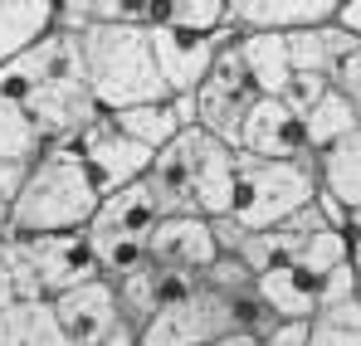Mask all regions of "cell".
<instances>
[{
  "label": "cell",
  "mask_w": 361,
  "mask_h": 346,
  "mask_svg": "<svg viewBox=\"0 0 361 346\" xmlns=\"http://www.w3.org/2000/svg\"><path fill=\"white\" fill-rule=\"evenodd\" d=\"M98 190L83 171L73 147H39V156L30 161L25 185L10 205V234L30 239V234H68L88 230L98 215Z\"/></svg>",
  "instance_id": "cell-1"
},
{
  "label": "cell",
  "mask_w": 361,
  "mask_h": 346,
  "mask_svg": "<svg viewBox=\"0 0 361 346\" xmlns=\"http://www.w3.org/2000/svg\"><path fill=\"white\" fill-rule=\"evenodd\" d=\"M78 54H83V83L93 93L98 113L113 117L166 98V83L152 58V39L137 25H98V30L78 35Z\"/></svg>",
  "instance_id": "cell-2"
},
{
  "label": "cell",
  "mask_w": 361,
  "mask_h": 346,
  "mask_svg": "<svg viewBox=\"0 0 361 346\" xmlns=\"http://www.w3.org/2000/svg\"><path fill=\"white\" fill-rule=\"evenodd\" d=\"M235 210L230 220L244 225L249 234L279 230L293 210L312 205L317 195V166L302 161H254L249 152H235Z\"/></svg>",
  "instance_id": "cell-3"
},
{
  "label": "cell",
  "mask_w": 361,
  "mask_h": 346,
  "mask_svg": "<svg viewBox=\"0 0 361 346\" xmlns=\"http://www.w3.org/2000/svg\"><path fill=\"white\" fill-rule=\"evenodd\" d=\"M157 220H166V210H161L157 185H152L147 175L98 200V215H93V225H88V239H93V249H98L103 278H118L127 268L147 264V239L157 230Z\"/></svg>",
  "instance_id": "cell-4"
},
{
  "label": "cell",
  "mask_w": 361,
  "mask_h": 346,
  "mask_svg": "<svg viewBox=\"0 0 361 346\" xmlns=\"http://www.w3.org/2000/svg\"><path fill=\"white\" fill-rule=\"evenodd\" d=\"M235 332V297L200 288L185 302L157 307V317L137 332V346H210Z\"/></svg>",
  "instance_id": "cell-5"
},
{
  "label": "cell",
  "mask_w": 361,
  "mask_h": 346,
  "mask_svg": "<svg viewBox=\"0 0 361 346\" xmlns=\"http://www.w3.org/2000/svg\"><path fill=\"white\" fill-rule=\"evenodd\" d=\"M73 152H78V161H83V171H88L98 195H113V190H122V185H132V180H142L152 171V152L137 147L108 113H98L78 132Z\"/></svg>",
  "instance_id": "cell-6"
},
{
  "label": "cell",
  "mask_w": 361,
  "mask_h": 346,
  "mask_svg": "<svg viewBox=\"0 0 361 346\" xmlns=\"http://www.w3.org/2000/svg\"><path fill=\"white\" fill-rule=\"evenodd\" d=\"M147 39H152V58H157V73H161L166 93H195V88L205 83L215 54L230 49L240 35H235V25L225 20L215 35H190V30L157 25V30H147Z\"/></svg>",
  "instance_id": "cell-7"
},
{
  "label": "cell",
  "mask_w": 361,
  "mask_h": 346,
  "mask_svg": "<svg viewBox=\"0 0 361 346\" xmlns=\"http://www.w3.org/2000/svg\"><path fill=\"white\" fill-rule=\"evenodd\" d=\"M20 239V234H15ZM30 268H35V283H39V297H59V292L78 288V283H93L103 278L98 268V249L88 230H68V234H30L20 239Z\"/></svg>",
  "instance_id": "cell-8"
},
{
  "label": "cell",
  "mask_w": 361,
  "mask_h": 346,
  "mask_svg": "<svg viewBox=\"0 0 361 346\" xmlns=\"http://www.w3.org/2000/svg\"><path fill=\"white\" fill-rule=\"evenodd\" d=\"M20 108H25V117H30L39 147H73L78 132L98 117V103H93L83 73H63V78H54V83L35 88Z\"/></svg>",
  "instance_id": "cell-9"
},
{
  "label": "cell",
  "mask_w": 361,
  "mask_h": 346,
  "mask_svg": "<svg viewBox=\"0 0 361 346\" xmlns=\"http://www.w3.org/2000/svg\"><path fill=\"white\" fill-rule=\"evenodd\" d=\"M235 152H249L254 161H302V166H317V156L307 152V137H302V117L288 113L279 98H254L249 103Z\"/></svg>",
  "instance_id": "cell-10"
},
{
  "label": "cell",
  "mask_w": 361,
  "mask_h": 346,
  "mask_svg": "<svg viewBox=\"0 0 361 346\" xmlns=\"http://www.w3.org/2000/svg\"><path fill=\"white\" fill-rule=\"evenodd\" d=\"M63 73H83L78 35H59V30H49L39 44H30L25 54H15V58L0 63V93L15 98V103H25L35 88L54 83V78H63Z\"/></svg>",
  "instance_id": "cell-11"
},
{
  "label": "cell",
  "mask_w": 361,
  "mask_h": 346,
  "mask_svg": "<svg viewBox=\"0 0 361 346\" xmlns=\"http://www.w3.org/2000/svg\"><path fill=\"white\" fill-rule=\"evenodd\" d=\"M215 234H210V220L200 215H166L157 220V230L147 239V264L152 268H171V273H190L200 278L210 264H215Z\"/></svg>",
  "instance_id": "cell-12"
},
{
  "label": "cell",
  "mask_w": 361,
  "mask_h": 346,
  "mask_svg": "<svg viewBox=\"0 0 361 346\" xmlns=\"http://www.w3.org/2000/svg\"><path fill=\"white\" fill-rule=\"evenodd\" d=\"M235 180H240L235 147L205 132H190V200L200 220H225L235 210Z\"/></svg>",
  "instance_id": "cell-13"
},
{
  "label": "cell",
  "mask_w": 361,
  "mask_h": 346,
  "mask_svg": "<svg viewBox=\"0 0 361 346\" xmlns=\"http://www.w3.org/2000/svg\"><path fill=\"white\" fill-rule=\"evenodd\" d=\"M49 307L59 317L68 346H103L113 337V327L122 322L108 278H93V283H78V288L59 292V297H49Z\"/></svg>",
  "instance_id": "cell-14"
},
{
  "label": "cell",
  "mask_w": 361,
  "mask_h": 346,
  "mask_svg": "<svg viewBox=\"0 0 361 346\" xmlns=\"http://www.w3.org/2000/svg\"><path fill=\"white\" fill-rule=\"evenodd\" d=\"M337 20V0H230L235 35H298Z\"/></svg>",
  "instance_id": "cell-15"
},
{
  "label": "cell",
  "mask_w": 361,
  "mask_h": 346,
  "mask_svg": "<svg viewBox=\"0 0 361 346\" xmlns=\"http://www.w3.org/2000/svg\"><path fill=\"white\" fill-rule=\"evenodd\" d=\"M113 122H118L137 147H147V152L157 156L166 142H176L180 132L195 127V98H190V93H166V98H157V103L113 113Z\"/></svg>",
  "instance_id": "cell-16"
},
{
  "label": "cell",
  "mask_w": 361,
  "mask_h": 346,
  "mask_svg": "<svg viewBox=\"0 0 361 346\" xmlns=\"http://www.w3.org/2000/svg\"><path fill=\"white\" fill-rule=\"evenodd\" d=\"M254 292H259V302L274 312V322H312V307H317L322 283L288 264V268L259 273V278H254Z\"/></svg>",
  "instance_id": "cell-17"
},
{
  "label": "cell",
  "mask_w": 361,
  "mask_h": 346,
  "mask_svg": "<svg viewBox=\"0 0 361 346\" xmlns=\"http://www.w3.org/2000/svg\"><path fill=\"white\" fill-rule=\"evenodd\" d=\"M54 30V0H0V63Z\"/></svg>",
  "instance_id": "cell-18"
},
{
  "label": "cell",
  "mask_w": 361,
  "mask_h": 346,
  "mask_svg": "<svg viewBox=\"0 0 361 346\" xmlns=\"http://www.w3.org/2000/svg\"><path fill=\"white\" fill-rule=\"evenodd\" d=\"M317 190H327L342 210L361 205V127L317 156Z\"/></svg>",
  "instance_id": "cell-19"
},
{
  "label": "cell",
  "mask_w": 361,
  "mask_h": 346,
  "mask_svg": "<svg viewBox=\"0 0 361 346\" xmlns=\"http://www.w3.org/2000/svg\"><path fill=\"white\" fill-rule=\"evenodd\" d=\"M0 346H68L49 297H30L0 312Z\"/></svg>",
  "instance_id": "cell-20"
},
{
  "label": "cell",
  "mask_w": 361,
  "mask_h": 346,
  "mask_svg": "<svg viewBox=\"0 0 361 346\" xmlns=\"http://www.w3.org/2000/svg\"><path fill=\"white\" fill-rule=\"evenodd\" d=\"M235 49H240L244 68H249V78H254V93H259V98H279L283 83L293 78L283 35H240Z\"/></svg>",
  "instance_id": "cell-21"
},
{
  "label": "cell",
  "mask_w": 361,
  "mask_h": 346,
  "mask_svg": "<svg viewBox=\"0 0 361 346\" xmlns=\"http://www.w3.org/2000/svg\"><path fill=\"white\" fill-rule=\"evenodd\" d=\"M190 98H195V132H205V137H215V142H225V147H240V122H244V113H249L244 98L215 88V83H200Z\"/></svg>",
  "instance_id": "cell-22"
},
{
  "label": "cell",
  "mask_w": 361,
  "mask_h": 346,
  "mask_svg": "<svg viewBox=\"0 0 361 346\" xmlns=\"http://www.w3.org/2000/svg\"><path fill=\"white\" fill-rule=\"evenodd\" d=\"M357 127L361 122H357V113H352V103H347L337 88H327L322 103L302 117V137H307V152H312V156H322L327 147H337V142L352 137Z\"/></svg>",
  "instance_id": "cell-23"
},
{
  "label": "cell",
  "mask_w": 361,
  "mask_h": 346,
  "mask_svg": "<svg viewBox=\"0 0 361 346\" xmlns=\"http://www.w3.org/2000/svg\"><path fill=\"white\" fill-rule=\"evenodd\" d=\"M312 322H322V327H361V292H357V273L347 264L322 278Z\"/></svg>",
  "instance_id": "cell-24"
},
{
  "label": "cell",
  "mask_w": 361,
  "mask_h": 346,
  "mask_svg": "<svg viewBox=\"0 0 361 346\" xmlns=\"http://www.w3.org/2000/svg\"><path fill=\"white\" fill-rule=\"evenodd\" d=\"M108 283H113L122 322H127L132 332H142V327L157 317V268H152V264H137V268H127V273L108 278Z\"/></svg>",
  "instance_id": "cell-25"
},
{
  "label": "cell",
  "mask_w": 361,
  "mask_h": 346,
  "mask_svg": "<svg viewBox=\"0 0 361 346\" xmlns=\"http://www.w3.org/2000/svg\"><path fill=\"white\" fill-rule=\"evenodd\" d=\"M30 297H39L35 268H30V259H25L20 239H15V234H5V239H0V312H5V307H15V302H30Z\"/></svg>",
  "instance_id": "cell-26"
},
{
  "label": "cell",
  "mask_w": 361,
  "mask_h": 346,
  "mask_svg": "<svg viewBox=\"0 0 361 346\" xmlns=\"http://www.w3.org/2000/svg\"><path fill=\"white\" fill-rule=\"evenodd\" d=\"M347 244H352V234H337V230H317V234H302L298 239V259H293V268H302L307 278H327L332 268H342L347 264Z\"/></svg>",
  "instance_id": "cell-27"
},
{
  "label": "cell",
  "mask_w": 361,
  "mask_h": 346,
  "mask_svg": "<svg viewBox=\"0 0 361 346\" xmlns=\"http://www.w3.org/2000/svg\"><path fill=\"white\" fill-rule=\"evenodd\" d=\"M35 156H39V137L25 108L0 93V161H35Z\"/></svg>",
  "instance_id": "cell-28"
},
{
  "label": "cell",
  "mask_w": 361,
  "mask_h": 346,
  "mask_svg": "<svg viewBox=\"0 0 361 346\" xmlns=\"http://www.w3.org/2000/svg\"><path fill=\"white\" fill-rule=\"evenodd\" d=\"M230 20V0H166L161 25L190 30V35H215Z\"/></svg>",
  "instance_id": "cell-29"
},
{
  "label": "cell",
  "mask_w": 361,
  "mask_h": 346,
  "mask_svg": "<svg viewBox=\"0 0 361 346\" xmlns=\"http://www.w3.org/2000/svg\"><path fill=\"white\" fill-rule=\"evenodd\" d=\"M240 44V39H235ZM220 49L215 54V63H210V73H205V83H215V88H225V93H235V98H244V103H254L259 93H254V78H249V68H244L240 49Z\"/></svg>",
  "instance_id": "cell-30"
},
{
  "label": "cell",
  "mask_w": 361,
  "mask_h": 346,
  "mask_svg": "<svg viewBox=\"0 0 361 346\" xmlns=\"http://www.w3.org/2000/svg\"><path fill=\"white\" fill-rule=\"evenodd\" d=\"M332 83L327 78H317V73H293L288 83H283V93H279V103L288 108V113H298V117H307L317 103H322V93H327Z\"/></svg>",
  "instance_id": "cell-31"
},
{
  "label": "cell",
  "mask_w": 361,
  "mask_h": 346,
  "mask_svg": "<svg viewBox=\"0 0 361 346\" xmlns=\"http://www.w3.org/2000/svg\"><path fill=\"white\" fill-rule=\"evenodd\" d=\"M332 88L352 103V113H357V122H361V49L357 54H347L342 63H337V73H332Z\"/></svg>",
  "instance_id": "cell-32"
},
{
  "label": "cell",
  "mask_w": 361,
  "mask_h": 346,
  "mask_svg": "<svg viewBox=\"0 0 361 346\" xmlns=\"http://www.w3.org/2000/svg\"><path fill=\"white\" fill-rule=\"evenodd\" d=\"M307 346H361V327H322V322H307Z\"/></svg>",
  "instance_id": "cell-33"
},
{
  "label": "cell",
  "mask_w": 361,
  "mask_h": 346,
  "mask_svg": "<svg viewBox=\"0 0 361 346\" xmlns=\"http://www.w3.org/2000/svg\"><path fill=\"white\" fill-rule=\"evenodd\" d=\"M25 171H30V161H0V215H10V205L25 185Z\"/></svg>",
  "instance_id": "cell-34"
},
{
  "label": "cell",
  "mask_w": 361,
  "mask_h": 346,
  "mask_svg": "<svg viewBox=\"0 0 361 346\" xmlns=\"http://www.w3.org/2000/svg\"><path fill=\"white\" fill-rule=\"evenodd\" d=\"M259 342L264 346H307V322H274Z\"/></svg>",
  "instance_id": "cell-35"
},
{
  "label": "cell",
  "mask_w": 361,
  "mask_h": 346,
  "mask_svg": "<svg viewBox=\"0 0 361 346\" xmlns=\"http://www.w3.org/2000/svg\"><path fill=\"white\" fill-rule=\"evenodd\" d=\"M337 25L361 39V0H337Z\"/></svg>",
  "instance_id": "cell-36"
},
{
  "label": "cell",
  "mask_w": 361,
  "mask_h": 346,
  "mask_svg": "<svg viewBox=\"0 0 361 346\" xmlns=\"http://www.w3.org/2000/svg\"><path fill=\"white\" fill-rule=\"evenodd\" d=\"M210 346H264V342H259L254 332H225L220 342H210Z\"/></svg>",
  "instance_id": "cell-37"
},
{
  "label": "cell",
  "mask_w": 361,
  "mask_h": 346,
  "mask_svg": "<svg viewBox=\"0 0 361 346\" xmlns=\"http://www.w3.org/2000/svg\"><path fill=\"white\" fill-rule=\"evenodd\" d=\"M103 346H137V332H132L127 322H118V327H113V337H108Z\"/></svg>",
  "instance_id": "cell-38"
},
{
  "label": "cell",
  "mask_w": 361,
  "mask_h": 346,
  "mask_svg": "<svg viewBox=\"0 0 361 346\" xmlns=\"http://www.w3.org/2000/svg\"><path fill=\"white\" fill-rule=\"evenodd\" d=\"M347 268L357 273V283H361V234H352V244H347Z\"/></svg>",
  "instance_id": "cell-39"
},
{
  "label": "cell",
  "mask_w": 361,
  "mask_h": 346,
  "mask_svg": "<svg viewBox=\"0 0 361 346\" xmlns=\"http://www.w3.org/2000/svg\"><path fill=\"white\" fill-rule=\"evenodd\" d=\"M347 234H361V205H357V210H347Z\"/></svg>",
  "instance_id": "cell-40"
},
{
  "label": "cell",
  "mask_w": 361,
  "mask_h": 346,
  "mask_svg": "<svg viewBox=\"0 0 361 346\" xmlns=\"http://www.w3.org/2000/svg\"><path fill=\"white\" fill-rule=\"evenodd\" d=\"M357 292H361V283H357Z\"/></svg>",
  "instance_id": "cell-41"
}]
</instances>
